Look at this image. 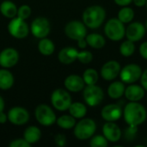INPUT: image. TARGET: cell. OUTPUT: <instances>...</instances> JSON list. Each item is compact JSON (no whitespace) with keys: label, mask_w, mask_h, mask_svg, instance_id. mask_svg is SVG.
<instances>
[{"label":"cell","mask_w":147,"mask_h":147,"mask_svg":"<svg viewBox=\"0 0 147 147\" xmlns=\"http://www.w3.org/2000/svg\"><path fill=\"white\" fill-rule=\"evenodd\" d=\"M125 121L131 126H139L146 119L147 114L145 107L138 102H130L123 110Z\"/></svg>","instance_id":"obj_1"},{"label":"cell","mask_w":147,"mask_h":147,"mask_svg":"<svg viewBox=\"0 0 147 147\" xmlns=\"http://www.w3.org/2000/svg\"><path fill=\"white\" fill-rule=\"evenodd\" d=\"M106 17L105 9L99 5H92L86 8L83 13V22L90 28H98Z\"/></svg>","instance_id":"obj_2"},{"label":"cell","mask_w":147,"mask_h":147,"mask_svg":"<svg viewBox=\"0 0 147 147\" xmlns=\"http://www.w3.org/2000/svg\"><path fill=\"white\" fill-rule=\"evenodd\" d=\"M104 32L109 40L119 41L124 38L126 34V28L124 23L118 18H112L109 20L105 24Z\"/></svg>","instance_id":"obj_3"},{"label":"cell","mask_w":147,"mask_h":147,"mask_svg":"<svg viewBox=\"0 0 147 147\" xmlns=\"http://www.w3.org/2000/svg\"><path fill=\"white\" fill-rule=\"evenodd\" d=\"M96 129V122L90 118L83 119L74 127V135L80 140H85L93 136Z\"/></svg>","instance_id":"obj_4"},{"label":"cell","mask_w":147,"mask_h":147,"mask_svg":"<svg viewBox=\"0 0 147 147\" xmlns=\"http://www.w3.org/2000/svg\"><path fill=\"white\" fill-rule=\"evenodd\" d=\"M52 105L59 111H65L71 104V95L63 89L55 90L51 96Z\"/></svg>","instance_id":"obj_5"},{"label":"cell","mask_w":147,"mask_h":147,"mask_svg":"<svg viewBox=\"0 0 147 147\" xmlns=\"http://www.w3.org/2000/svg\"><path fill=\"white\" fill-rule=\"evenodd\" d=\"M35 118L37 121L45 127H49L53 125L56 121V115L53 110L47 104H40L35 109Z\"/></svg>","instance_id":"obj_6"},{"label":"cell","mask_w":147,"mask_h":147,"mask_svg":"<svg viewBox=\"0 0 147 147\" xmlns=\"http://www.w3.org/2000/svg\"><path fill=\"white\" fill-rule=\"evenodd\" d=\"M83 96L85 102L89 106L96 107L102 102L104 94L102 90L99 86L93 84V85H87L84 88Z\"/></svg>","instance_id":"obj_7"},{"label":"cell","mask_w":147,"mask_h":147,"mask_svg":"<svg viewBox=\"0 0 147 147\" xmlns=\"http://www.w3.org/2000/svg\"><path fill=\"white\" fill-rule=\"evenodd\" d=\"M8 30L11 36L16 39H24L28 36L29 29L25 20L19 17L11 18V21L8 24Z\"/></svg>","instance_id":"obj_8"},{"label":"cell","mask_w":147,"mask_h":147,"mask_svg":"<svg viewBox=\"0 0 147 147\" xmlns=\"http://www.w3.org/2000/svg\"><path fill=\"white\" fill-rule=\"evenodd\" d=\"M65 33L67 37L78 41L86 37V26L82 22L71 21L66 24L65 28Z\"/></svg>","instance_id":"obj_9"},{"label":"cell","mask_w":147,"mask_h":147,"mask_svg":"<svg viewBox=\"0 0 147 147\" xmlns=\"http://www.w3.org/2000/svg\"><path fill=\"white\" fill-rule=\"evenodd\" d=\"M142 72V69L140 65L136 64H129L121 70V80L126 84H134L140 78Z\"/></svg>","instance_id":"obj_10"},{"label":"cell","mask_w":147,"mask_h":147,"mask_svg":"<svg viewBox=\"0 0 147 147\" xmlns=\"http://www.w3.org/2000/svg\"><path fill=\"white\" fill-rule=\"evenodd\" d=\"M31 32L36 38L42 39L47 37L50 32L49 21L42 16L36 17L31 23Z\"/></svg>","instance_id":"obj_11"},{"label":"cell","mask_w":147,"mask_h":147,"mask_svg":"<svg viewBox=\"0 0 147 147\" xmlns=\"http://www.w3.org/2000/svg\"><path fill=\"white\" fill-rule=\"evenodd\" d=\"M8 120L14 125L20 126L26 124L29 120V114L27 109L22 107H14L8 112Z\"/></svg>","instance_id":"obj_12"},{"label":"cell","mask_w":147,"mask_h":147,"mask_svg":"<svg viewBox=\"0 0 147 147\" xmlns=\"http://www.w3.org/2000/svg\"><path fill=\"white\" fill-rule=\"evenodd\" d=\"M19 59L18 52L11 47L3 49L0 53V65L3 68H11L15 66Z\"/></svg>","instance_id":"obj_13"},{"label":"cell","mask_w":147,"mask_h":147,"mask_svg":"<svg viewBox=\"0 0 147 147\" xmlns=\"http://www.w3.org/2000/svg\"><path fill=\"white\" fill-rule=\"evenodd\" d=\"M121 72V65L116 60H110L105 63L101 69V76L106 81H112Z\"/></svg>","instance_id":"obj_14"},{"label":"cell","mask_w":147,"mask_h":147,"mask_svg":"<svg viewBox=\"0 0 147 147\" xmlns=\"http://www.w3.org/2000/svg\"><path fill=\"white\" fill-rule=\"evenodd\" d=\"M146 27L139 22L130 23L126 28V36L127 40L136 42L140 40L146 34Z\"/></svg>","instance_id":"obj_15"},{"label":"cell","mask_w":147,"mask_h":147,"mask_svg":"<svg viewBox=\"0 0 147 147\" xmlns=\"http://www.w3.org/2000/svg\"><path fill=\"white\" fill-rule=\"evenodd\" d=\"M122 114L123 112H122L121 107L116 103L115 104L112 103V104H109L105 106L102 109V112H101L102 117L104 121H112V122L118 121L121 117Z\"/></svg>","instance_id":"obj_16"},{"label":"cell","mask_w":147,"mask_h":147,"mask_svg":"<svg viewBox=\"0 0 147 147\" xmlns=\"http://www.w3.org/2000/svg\"><path fill=\"white\" fill-rule=\"evenodd\" d=\"M103 136L110 142H118L121 137V128L112 121H107L102 127Z\"/></svg>","instance_id":"obj_17"},{"label":"cell","mask_w":147,"mask_h":147,"mask_svg":"<svg viewBox=\"0 0 147 147\" xmlns=\"http://www.w3.org/2000/svg\"><path fill=\"white\" fill-rule=\"evenodd\" d=\"M65 87L71 92H79L84 88V81L83 78L78 75H70L64 82Z\"/></svg>","instance_id":"obj_18"},{"label":"cell","mask_w":147,"mask_h":147,"mask_svg":"<svg viewBox=\"0 0 147 147\" xmlns=\"http://www.w3.org/2000/svg\"><path fill=\"white\" fill-rule=\"evenodd\" d=\"M124 95L130 102H139L145 96V89L140 85L132 84L125 89Z\"/></svg>","instance_id":"obj_19"},{"label":"cell","mask_w":147,"mask_h":147,"mask_svg":"<svg viewBox=\"0 0 147 147\" xmlns=\"http://www.w3.org/2000/svg\"><path fill=\"white\" fill-rule=\"evenodd\" d=\"M78 50L74 47H65L59 53L58 58L60 63L64 65H70L73 63L78 58Z\"/></svg>","instance_id":"obj_20"},{"label":"cell","mask_w":147,"mask_h":147,"mask_svg":"<svg viewBox=\"0 0 147 147\" xmlns=\"http://www.w3.org/2000/svg\"><path fill=\"white\" fill-rule=\"evenodd\" d=\"M41 137V132L40 128L34 126L27 127L23 134V139L30 145L37 143Z\"/></svg>","instance_id":"obj_21"},{"label":"cell","mask_w":147,"mask_h":147,"mask_svg":"<svg viewBox=\"0 0 147 147\" xmlns=\"http://www.w3.org/2000/svg\"><path fill=\"white\" fill-rule=\"evenodd\" d=\"M14 84V76L6 68L0 69V89L6 90L10 89Z\"/></svg>","instance_id":"obj_22"},{"label":"cell","mask_w":147,"mask_h":147,"mask_svg":"<svg viewBox=\"0 0 147 147\" xmlns=\"http://www.w3.org/2000/svg\"><path fill=\"white\" fill-rule=\"evenodd\" d=\"M125 89L126 88L122 81H115L109 86L108 94L109 97L113 99H119L124 95Z\"/></svg>","instance_id":"obj_23"},{"label":"cell","mask_w":147,"mask_h":147,"mask_svg":"<svg viewBox=\"0 0 147 147\" xmlns=\"http://www.w3.org/2000/svg\"><path fill=\"white\" fill-rule=\"evenodd\" d=\"M0 12L6 18H14L17 15V8L11 1H3L0 4Z\"/></svg>","instance_id":"obj_24"},{"label":"cell","mask_w":147,"mask_h":147,"mask_svg":"<svg viewBox=\"0 0 147 147\" xmlns=\"http://www.w3.org/2000/svg\"><path fill=\"white\" fill-rule=\"evenodd\" d=\"M87 45H89L90 47H91L92 48H96V49H100L102 47H103L105 46V39L102 35L99 34H90L88 35H86L85 37Z\"/></svg>","instance_id":"obj_25"},{"label":"cell","mask_w":147,"mask_h":147,"mask_svg":"<svg viewBox=\"0 0 147 147\" xmlns=\"http://www.w3.org/2000/svg\"><path fill=\"white\" fill-rule=\"evenodd\" d=\"M69 113L71 116L75 119H81L84 118L87 113V109L84 104L82 102H71V106L69 107Z\"/></svg>","instance_id":"obj_26"},{"label":"cell","mask_w":147,"mask_h":147,"mask_svg":"<svg viewBox=\"0 0 147 147\" xmlns=\"http://www.w3.org/2000/svg\"><path fill=\"white\" fill-rule=\"evenodd\" d=\"M38 50L41 54L45 56H48L53 53L55 50V46L51 40L45 37V38L40 39V40L39 41Z\"/></svg>","instance_id":"obj_27"},{"label":"cell","mask_w":147,"mask_h":147,"mask_svg":"<svg viewBox=\"0 0 147 147\" xmlns=\"http://www.w3.org/2000/svg\"><path fill=\"white\" fill-rule=\"evenodd\" d=\"M58 126L62 128V129H71L75 127L76 125V120L73 116H71V115H62L60 116L59 119H57L56 121Z\"/></svg>","instance_id":"obj_28"},{"label":"cell","mask_w":147,"mask_h":147,"mask_svg":"<svg viewBox=\"0 0 147 147\" xmlns=\"http://www.w3.org/2000/svg\"><path fill=\"white\" fill-rule=\"evenodd\" d=\"M83 79L87 85L96 84L98 81V73L95 69H86L83 74Z\"/></svg>","instance_id":"obj_29"},{"label":"cell","mask_w":147,"mask_h":147,"mask_svg":"<svg viewBox=\"0 0 147 147\" xmlns=\"http://www.w3.org/2000/svg\"><path fill=\"white\" fill-rule=\"evenodd\" d=\"M134 17V11L129 7L124 6V8H122L118 12V19L123 23L131 22Z\"/></svg>","instance_id":"obj_30"},{"label":"cell","mask_w":147,"mask_h":147,"mask_svg":"<svg viewBox=\"0 0 147 147\" xmlns=\"http://www.w3.org/2000/svg\"><path fill=\"white\" fill-rule=\"evenodd\" d=\"M134 52H135L134 42L131 41L129 40L124 41L120 47V53H121V55H123L125 57H129V56L133 55Z\"/></svg>","instance_id":"obj_31"},{"label":"cell","mask_w":147,"mask_h":147,"mask_svg":"<svg viewBox=\"0 0 147 147\" xmlns=\"http://www.w3.org/2000/svg\"><path fill=\"white\" fill-rule=\"evenodd\" d=\"M108 145V140L102 135L94 136L90 142V146L91 147H106Z\"/></svg>","instance_id":"obj_32"},{"label":"cell","mask_w":147,"mask_h":147,"mask_svg":"<svg viewBox=\"0 0 147 147\" xmlns=\"http://www.w3.org/2000/svg\"><path fill=\"white\" fill-rule=\"evenodd\" d=\"M31 15V8L28 5H22L20 8L17 9V17L26 20Z\"/></svg>","instance_id":"obj_33"},{"label":"cell","mask_w":147,"mask_h":147,"mask_svg":"<svg viewBox=\"0 0 147 147\" xmlns=\"http://www.w3.org/2000/svg\"><path fill=\"white\" fill-rule=\"evenodd\" d=\"M77 59H78L81 63L83 64H89L92 61L93 59V55L89 51H82V52H78V58Z\"/></svg>","instance_id":"obj_34"},{"label":"cell","mask_w":147,"mask_h":147,"mask_svg":"<svg viewBox=\"0 0 147 147\" xmlns=\"http://www.w3.org/2000/svg\"><path fill=\"white\" fill-rule=\"evenodd\" d=\"M129 127L125 130V139L128 141H132L137 133H138V127L137 126H131V125H128Z\"/></svg>","instance_id":"obj_35"},{"label":"cell","mask_w":147,"mask_h":147,"mask_svg":"<svg viewBox=\"0 0 147 147\" xmlns=\"http://www.w3.org/2000/svg\"><path fill=\"white\" fill-rule=\"evenodd\" d=\"M10 147H30L31 145L28 144L24 139H16L10 142Z\"/></svg>","instance_id":"obj_36"},{"label":"cell","mask_w":147,"mask_h":147,"mask_svg":"<svg viewBox=\"0 0 147 147\" xmlns=\"http://www.w3.org/2000/svg\"><path fill=\"white\" fill-rule=\"evenodd\" d=\"M54 141L57 144V146H65L66 144V138L64 134H59L57 135H55L54 137Z\"/></svg>","instance_id":"obj_37"},{"label":"cell","mask_w":147,"mask_h":147,"mask_svg":"<svg viewBox=\"0 0 147 147\" xmlns=\"http://www.w3.org/2000/svg\"><path fill=\"white\" fill-rule=\"evenodd\" d=\"M140 53L145 59L147 60V41L142 43L140 47Z\"/></svg>","instance_id":"obj_38"},{"label":"cell","mask_w":147,"mask_h":147,"mask_svg":"<svg viewBox=\"0 0 147 147\" xmlns=\"http://www.w3.org/2000/svg\"><path fill=\"white\" fill-rule=\"evenodd\" d=\"M140 78H141V85H142V87L147 90V69L145 71L142 72Z\"/></svg>","instance_id":"obj_39"},{"label":"cell","mask_w":147,"mask_h":147,"mask_svg":"<svg viewBox=\"0 0 147 147\" xmlns=\"http://www.w3.org/2000/svg\"><path fill=\"white\" fill-rule=\"evenodd\" d=\"M115 3L117 4V5H120V6H127V5H129L132 2H133V0H115Z\"/></svg>","instance_id":"obj_40"},{"label":"cell","mask_w":147,"mask_h":147,"mask_svg":"<svg viewBox=\"0 0 147 147\" xmlns=\"http://www.w3.org/2000/svg\"><path fill=\"white\" fill-rule=\"evenodd\" d=\"M78 47H79L80 48H82V49L85 48V47H86V46H87V42H86L85 38H84V39H81V40H78Z\"/></svg>","instance_id":"obj_41"},{"label":"cell","mask_w":147,"mask_h":147,"mask_svg":"<svg viewBox=\"0 0 147 147\" xmlns=\"http://www.w3.org/2000/svg\"><path fill=\"white\" fill-rule=\"evenodd\" d=\"M133 2L138 7H142V6L146 5V0H133Z\"/></svg>","instance_id":"obj_42"},{"label":"cell","mask_w":147,"mask_h":147,"mask_svg":"<svg viewBox=\"0 0 147 147\" xmlns=\"http://www.w3.org/2000/svg\"><path fill=\"white\" fill-rule=\"evenodd\" d=\"M7 120H8L7 115L3 113V111L1 112L0 113V123H5L7 121Z\"/></svg>","instance_id":"obj_43"},{"label":"cell","mask_w":147,"mask_h":147,"mask_svg":"<svg viewBox=\"0 0 147 147\" xmlns=\"http://www.w3.org/2000/svg\"><path fill=\"white\" fill-rule=\"evenodd\" d=\"M3 109H4V102L3 97L0 96V113L3 111Z\"/></svg>","instance_id":"obj_44"},{"label":"cell","mask_w":147,"mask_h":147,"mask_svg":"<svg viewBox=\"0 0 147 147\" xmlns=\"http://www.w3.org/2000/svg\"><path fill=\"white\" fill-rule=\"evenodd\" d=\"M145 27H146V29H147V20L146 22V26H145Z\"/></svg>","instance_id":"obj_45"},{"label":"cell","mask_w":147,"mask_h":147,"mask_svg":"<svg viewBox=\"0 0 147 147\" xmlns=\"http://www.w3.org/2000/svg\"><path fill=\"white\" fill-rule=\"evenodd\" d=\"M146 8H147V0H146Z\"/></svg>","instance_id":"obj_46"}]
</instances>
